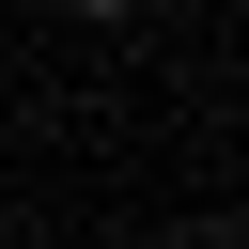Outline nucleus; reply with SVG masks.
Listing matches in <instances>:
<instances>
[{
	"label": "nucleus",
	"instance_id": "nucleus-1",
	"mask_svg": "<svg viewBox=\"0 0 249 249\" xmlns=\"http://www.w3.org/2000/svg\"><path fill=\"white\" fill-rule=\"evenodd\" d=\"M62 16H93V31H124V16H140V0H62Z\"/></svg>",
	"mask_w": 249,
	"mask_h": 249
},
{
	"label": "nucleus",
	"instance_id": "nucleus-2",
	"mask_svg": "<svg viewBox=\"0 0 249 249\" xmlns=\"http://www.w3.org/2000/svg\"><path fill=\"white\" fill-rule=\"evenodd\" d=\"M187 249H249V233H233V218H218V233H187Z\"/></svg>",
	"mask_w": 249,
	"mask_h": 249
}]
</instances>
